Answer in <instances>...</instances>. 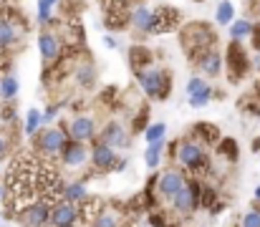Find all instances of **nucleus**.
I'll list each match as a JSON object with an SVG mask.
<instances>
[{"label": "nucleus", "instance_id": "8", "mask_svg": "<svg viewBox=\"0 0 260 227\" xmlns=\"http://www.w3.org/2000/svg\"><path fill=\"white\" fill-rule=\"evenodd\" d=\"M197 194H200V187H187V184H184L172 197L174 207H177L179 212H192V210L200 205V197H197Z\"/></svg>", "mask_w": 260, "mask_h": 227}, {"label": "nucleus", "instance_id": "5", "mask_svg": "<svg viewBox=\"0 0 260 227\" xmlns=\"http://www.w3.org/2000/svg\"><path fill=\"white\" fill-rule=\"evenodd\" d=\"M174 156L179 159V164L189 167V169H197V167H205V151L197 142H182L179 147H174Z\"/></svg>", "mask_w": 260, "mask_h": 227}, {"label": "nucleus", "instance_id": "27", "mask_svg": "<svg viewBox=\"0 0 260 227\" xmlns=\"http://www.w3.org/2000/svg\"><path fill=\"white\" fill-rule=\"evenodd\" d=\"M194 134H202L205 142H217V137H220L217 126H212V124H197L194 126Z\"/></svg>", "mask_w": 260, "mask_h": 227}, {"label": "nucleus", "instance_id": "1", "mask_svg": "<svg viewBox=\"0 0 260 227\" xmlns=\"http://www.w3.org/2000/svg\"><path fill=\"white\" fill-rule=\"evenodd\" d=\"M215 46V33L207 23H189L182 30V48L189 58H200L207 48Z\"/></svg>", "mask_w": 260, "mask_h": 227}, {"label": "nucleus", "instance_id": "15", "mask_svg": "<svg viewBox=\"0 0 260 227\" xmlns=\"http://www.w3.org/2000/svg\"><path fill=\"white\" fill-rule=\"evenodd\" d=\"M93 164L99 167V169H111L114 164H116V154L114 149L109 147V144H99V147H93Z\"/></svg>", "mask_w": 260, "mask_h": 227}, {"label": "nucleus", "instance_id": "17", "mask_svg": "<svg viewBox=\"0 0 260 227\" xmlns=\"http://www.w3.org/2000/svg\"><path fill=\"white\" fill-rule=\"evenodd\" d=\"M63 161H66L69 167H79V164L86 161V149L81 147V142H74V144H69V147L63 149Z\"/></svg>", "mask_w": 260, "mask_h": 227}, {"label": "nucleus", "instance_id": "24", "mask_svg": "<svg viewBox=\"0 0 260 227\" xmlns=\"http://www.w3.org/2000/svg\"><path fill=\"white\" fill-rule=\"evenodd\" d=\"M56 3H58V0H38V23H41V25H46V23L53 20L51 8H53Z\"/></svg>", "mask_w": 260, "mask_h": 227}, {"label": "nucleus", "instance_id": "6", "mask_svg": "<svg viewBox=\"0 0 260 227\" xmlns=\"http://www.w3.org/2000/svg\"><path fill=\"white\" fill-rule=\"evenodd\" d=\"M48 222L53 227H74L79 222V207H74V202L66 200V202H61V205H56L51 210Z\"/></svg>", "mask_w": 260, "mask_h": 227}, {"label": "nucleus", "instance_id": "36", "mask_svg": "<svg viewBox=\"0 0 260 227\" xmlns=\"http://www.w3.org/2000/svg\"><path fill=\"white\" fill-rule=\"evenodd\" d=\"M104 43H106V48H116V41H114L111 36H106V38H104Z\"/></svg>", "mask_w": 260, "mask_h": 227}, {"label": "nucleus", "instance_id": "9", "mask_svg": "<svg viewBox=\"0 0 260 227\" xmlns=\"http://www.w3.org/2000/svg\"><path fill=\"white\" fill-rule=\"evenodd\" d=\"M63 144H66V137L58 129H48L46 134L38 137V149L43 151V154H58V151L63 149Z\"/></svg>", "mask_w": 260, "mask_h": 227}, {"label": "nucleus", "instance_id": "4", "mask_svg": "<svg viewBox=\"0 0 260 227\" xmlns=\"http://www.w3.org/2000/svg\"><path fill=\"white\" fill-rule=\"evenodd\" d=\"M179 10L177 8H170V5H159L157 10H152V33H170L177 28L179 23Z\"/></svg>", "mask_w": 260, "mask_h": 227}, {"label": "nucleus", "instance_id": "3", "mask_svg": "<svg viewBox=\"0 0 260 227\" xmlns=\"http://www.w3.org/2000/svg\"><path fill=\"white\" fill-rule=\"evenodd\" d=\"M228 69H230V81H240L250 69V61H248L245 48L240 46V41H233L228 46Z\"/></svg>", "mask_w": 260, "mask_h": 227}, {"label": "nucleus", "instance_id": "20", "mask_svg": "<svg viewBox=\"0 0 260 227\" xmlns=\"http://www.w3.org/2000/svg\"><path fill=\"white\" fill-rule=\"evenodd\" d=\"M215 18H217L220 25H230V23L235 20V5H233L230 0H222V3L217 5V10H215Z\"/></svg>", "mask_w": 260, "mask_h": 227}, {"label": "nucleus", "instance_id": "30", "mask_svg": "<svg viewBox=\"0 0 260 227\" xmlns=\"http://www.w3.org/2000/svg\"><path fill=\"white\" fill-rule=\"evenodd\" d=\"M165 132H167V126L159 121V124H152V126L147 129V134H144V137H147V142H149V144H154V142L165 139Z\"/></svg>", "mask_w": 260, "mask_h": 227}, {"label": "nucleus", "instance_id": "18", "mask_svg": "<svg viewBox=\"0 0 260 227\" xmlns=\"http://www.w3.org/2000/svg\"><path fill=\"white\" fill-rule=\"evenodd\" d=\"M15 41H18V30H15V25H13L10 20H0V48L5 51V48L15 46Z\"/></svg>", "mask_w": 260, "mask_h": 227}, {"label": "nucleus", "instance_id": "38", "mask_svg": "<svg viewBox=\"0 0 260 227\" xmlns=\"http://www.w3.org/2000/svg\"><path fill=\"white\" fill-rule=\"evenodd\" d=\"M255 197H258V200H260V187H258V189H255Z\"/></svg>", "mask_w": 260, "mask_h": 227}, {"label": "nucleus", "instance_id": "32", "mask_svg": "<svg viewBox=\"0 0 260 227\" xmlns=\"http://www.w3.org/2000/svg\"><path fill=\"white\" fill-rule=\"evenodd\" d=\"M93 227H116V217L114 215H101V217H96Z\"/></svg>", "mask_w": 260, "mask_h": 227}, {"label": "nucleus", "instance_id": "19", "mask_svg": "<svg viewBox=\"0 0 260 227\" xmlns=\"http://www.w3.org/2000/svg\"><path fill=\"white\" fill-rule=\"evenodd\" d=\"M250 33H253V23H250V20L240 18V20H233V23H230V38H233V41H243V38H248Z\"/></svg>", "mask_w": 260, "mask_h": 227}, {"label": "nucleus", "instance_id": "12", "mask_svg": "<svg viewBox=\"0 0 260 227\" xmlns=\"http://www.w3.org/2000/svg\"><path fill=\"white\" fill-rule=\"evenodd\" d=\"M129 23L139 30V33H152V10L147 5H137L129 10Z\"/></svg>", "mask_w": 260, "mask_h": 227}, {"label": "nucleus", "instance_id": "33", "mask_svg": "<svg viewBox=\"0 0 260 227\" xmlns=\"http://www.w3.org/2000/svg\"><path fill=\"white\" fill-rule=\"evenodd\" d=\"M243 227H260V212H248L243 217Z\"/></svg>", "mask_w": 260, "mask_h": 227}, {"label": "nucleus", "instance_id": "28", "mask_svg": "<svg viewBox=\"0 0 260 227\" xmlns=\"http://www.w3.org/2000/svg\"><path fill=\"white\" fill-rule=\"evenodd\" d=\"M217 151H220L222 156H228V159H238V142H235V139H222V142L217 144Z\"/></svg>", "mask_w": 260, "mask_h": 227}, {"label": "nucleus", "instance_id": "14", "mask_svg": "<svg viewBox=\"0 0 260 227\" xmlns=\"http://www.w3.org/2000/svg\"><path fill=\"white\" fill-rule=\"evenodd\" d=\"M182 187H184V177H182L179 172H167V174L159 179V192H162L165 197H174Z\"/></svg>", "mask_w": 260, "mask_h": 227}, {"label": "nucleus", "instance_id": "10", "mask_svg": "<svg viewBox=\"0 0 260 227\" xmlns=\"http://www.w3.org/2000/svg\"><path fill=\"white\" fill-rule=\"evenodd\" d=\"M38 48H41L43 61H56L61 56V41H58L56 33H48V30L41 33L38 36Z\"/></svg>", "mask_w": 260, "mask_h": 227}, {"label": "nucleus", "instance_id": "23", "mask_svg": "<svg viewBox=\"0 0 260 227\" xmlns=\"http://www.w3.org/2000/svg\"><path fill=\"white\" fill-rule=\"evenodd\" d=\"M63 197L69 200V202H81V200H86V187L79 182V184H69L66 189H63Z\"/></svg>", "mask_w": 260, "mask_h": 227}, {"label": "nucleus", "instance_id": "37", "mask_svg": "<svg viewBox=\"0 0 260 227\" xmlns=\"http://www.w3.org/2000/svg\"><path fill=\"white\" fill-rule=\"evenodd\" d=\"M53 114H56V109H48V111H46V116H43V119H46V121H51V119H53Z\"/></svg>", "mask_w": 260, "mask_h": 227}, {"label": "nucleus", "instance_id": "26", "mask_svg": "<svg viewBox=\"0 0 260 227\" xmlns=\"http://www.w3.org/2000/svg\"><path fill=\"white\" fill-rule=\"evenodd\" d=\"M41 121H43V114H41V111H36V109H30V111H28V116H25V134H28V137H33V134H36V129L41 126Z\"/></svg>", "mask_w": 260, "mask_h": 227}, {"label": "nucleus", "instance_id": "25", "mask_svg": "<svg viewBox=\"0 0 260 227\" xmlns=\"http://www.w3.org/2000/svg\"><path fill=\"white\" fill-rule=\"evenodd\" d=\"M162 149H165V139H159V142L149 144V149H147V167H157V164H159V159H162Z\"/></svg>", "mask_w": 260, "mask_h": 227}, {"label": "nucleus", "instance_id": "2", "mask_svg": "<svg viewBox=\"0 0 260 227\" xmlns=\"http://www.w3.org/2000/svg\"><path fill=\"white\" fill-rule=\"evenodd\" d=\"M137 78H139L142 88L147 91V96H152V99H167V93H170V76L165 74V71H159V69H147V71L139 69Z\"/></svg>", "mask_w": 260, "mask_h": 227}, {"label": "nucleus", "instance_id": "21", "mask_svg": "<svg viewBox=\"0 0 260 227\" xmlns=\"http://www.w3.org/2000/svg\"><path fill=\"white\" fill-rule=\"evenodd\" d=\"M15 93H18V78L15 76H5L0 81V96L5 101H10V99H15Z\"/></svg>", "mask_w": 260, "mask_h": 227}, {"label": "nucleus", "instance_id": "29", "mask_svg": "<svg viewBox=\"0 0 260 227\" xmlns=\"http://www.w3.org/2000/svg\"><path fill=\"white\" fill-rule=\"evenodd\" d=\"M152 61V53L147 51V48H132V63L137 66V69H142L144 63H149Z\"/></svg>", "mask_w": 260, "mask_h": 227}, {"label": "nucleus", "instance_id": "31", "mask_svg": "<svg viewBox=\"0 0 260 227\" xmlns=\"http://www.w3.org/2000/svg\"><path fill=\"white\" fill-rule=\"evenodd\" d=\"M202 86H205V78H202V76H192V78L187 81V93L192 96V93H194L197 88H202Z\"/></svg>", "mask_w": 260, "mask_h": 227}, {"label": "nucleus", "instance_id": "7", "mask_svg": "<svg viewBox=\"0 0 260 227\" xmlns=\"http://www.w3.org/2000/svg\"><path fill=\"white\" fill-rule=\"evenodd\" d=\"M48 217H51V210L46 202H33L23 210V222L28 227H43L48 222Z\"/></svg>", "mask_w": 260, "mask_h": 227}, {"label": "nucleus", "instance_id": "39", "mask_svg": "<svg viewBox=\"0 0 260 227\" xmlns=\"http://www.w3.org/2000/svg\"><path fill=\"white\" fill-rule=\"evenodd\" d=\"M0 197H3V187H0Z\"/></svg>", "mask_w": 260, "mask_h": 227}, {"label": "nucleus", "instance_id": "22", "mask_svg": "<svg viewBox=\"0 0 260 227\" xmlns=\"http://www.w3.org/2000/svg\"><path fill=\"white\" fill-rule=\"evenodd\" d=\"M210 96H212V88L205 83L202 88H197V91L189 96V106H194V109H202V106L210 101Z\"/></svg>", "mask_w": 260, "mask_h": 227}, {"label": "nucleus", "instance_id": "16", "mask_svg": "<svg viewBox=\"0 0 260 227\" xmlns=\"http://www.w3.org/2000/svg\"><path fill=\"white\" fill-rule=\"evenodd\" d=\"M101 137H104V144H109L111 149L114 147H126V137H124V129L119 124H109Z\"/></svg>", "mask_w": 260, "mask_h": 227}, {"label": "nucleus", "instance_id": "35", "mask_svg": "<svg viewBox=\"0 0 260 227\" xmlns=\"http://www.w3.org/2000/svg\"><path fill=\"white\" fill-rule=\"evenodd\" d=\"M5 151H8V142H5V139L0 137V159L5 156Z\"/></svg>", "mask_w": 260, "mask_h": 227}, {"label": "nucleus", "instance_id": "40", "mask_svg": "<svg viewBox=\"0 0 260 227\" xmlns=\"http://www.w3.org/2000/svg\"><path fill=\"white\" fill-rule=\"evenodd\" d=\"M197 3H202V0H197Z\"/></svg>", "mask_w": 260, "mask_h": 227}, {"label": "nucleus", "instance_id": "34", "mask_svg": "<svg viewBox=\"0 0 260 227\" xmlns=\"http://www.w3.org/2000/svg\"><path fill=\"white\" fill-rule=\"evenodd\" d=\"M91 74H93V71H91V66H84V69H81L76 76L81 78V83H91Z\"/></svg>", "mask_w": 260, "mask_h": 227}, {"label": "nucleus", "instance_id": "13", "mask_svg": "<svg viewBox=\"0 0 260 227\" xmlns=\"http://www.w3.org/2000/svg\"><path fill=\"white\" fill-rule=\"evenodd\" d=\"M71 137H74V142H86V139H91L93 137V121L88 116H76L71 121Z\"/></svg>", "mask_w": 260, "mask_h": 227}, {"label": "nucleus", "instance_id": "11", "mask_svg": "<svg viewBox=\"0 0 260 227\" xmlns=\"http://www.w3.org/2000/svg\"><path fill=\"white\" fill-rule=\"evenodd\" d=\"M197 66H200L207 76H217L220 74V69H222V56H220V51H217L215 46L207 48V51L197 58Z\"/></svg>", "mask_w": 260, "mask_h": 227}]
</instances>
